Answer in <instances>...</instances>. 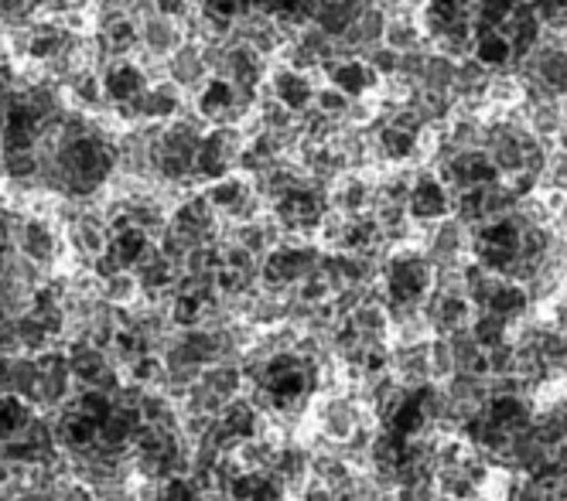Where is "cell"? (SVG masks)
<instances>
[{"label": "cell", "mask_w": 567, "mask_h": 501, "mask_svg": "<svg viewBox=\"0 0 567 501\" xmlns=\"http://www.w3.org/2000/svg\"><path fill=\"white\" fill-rule=\"evenodd\" d=\"M154 11L182 24L195 11V4H192V0H154Z\"/></svg>", "instance_id": "cell-37"}, {"label": "cell", "mask_w": 567, "mask_h": 501, "mask_svg": "<svg viewBox=\"0 0 567 501\" xmlns=\"http://www.w3.org/2000/svg\"><path fill=\"white\" fill-rule=\"evenodd\" d=\"M247 188H250V178H247V175H239V171H233V175H226V178H219V181H209L206 188H202V195L209 198V205L216 208L219 216H226Z\"/></svg>", "instance_id": "cell-23"}, {"label": "cell", "mask_w": 567, "mask_h": 501, "mask_svg": "<svg viewBox=\"0 0 567 501\" xmlns=\"http://www.w3.org/2000/svg\"><path fill=\"white\" fill-rule=\"evenodd\" d=\"M236 461L247 468V471H257V474H267L274 468V457H277V443H270L267 437H250V440H243L236 447Z\"/></svg>", "instance_id": "cell-25"}, {"label": "cell", "mask_w": 567, "mask_h": 501, "mask_svg": "<svg viewBox=\"0 0 567 501\" xmlns=\"http://www.w3.org/2000/svg\"><path fill=\"white\" fill-rule=\"evenodd\" d=\"M100 298L113 307H131L141 301V283L131 270H120V273L100 280Z\"/></svg>", "instance_id": "cell-22"}, {"label": "cell", "mask_w": 567, "mask_h": 501, "mask_svg": "<svg viewBox=\"0 0 567 501\" xmlns=\"http://www.w3.org/2000/svg\"><path fill=\"white\" fill-rule=\"evenodd\" d=\"M427 362H431V383H437V386H444L458 372L455 368L452 345H449V338H444V334H434V338L427 342Z\"/></svg>", "instance_id": "cell-29"}, {"label": "cell", "mask_w": 567, "mask_h": 501, "mask_svg": "<svg viewBox=\"0 0 567 501\" xmlns=\"http://www.w3.org/2000/svg\"><path fill=\"white\" fill-rule=\"evenodd\" d=\"M69 348V372H72V383L75 386H90L100 368L106 365V352L90 345V342H75V345H65Z\"/></svg>", "instance_id": "cell-19"}, {"label": "cell", "mask_w": 567, "mask_h": 501, "mask_svg": "<svg viewBox=\"0 0 567 501\" xmlns=\"http://www.w3.org/2000/svg\"><path fill=\"white\" fill-rule=\"evenodd\" d=\"M147 246H151V239L137 226L120 229V232L110 236V253L116 257V263L124 267V270H134L137 267V260H141V253H144Z\"/></svg>", "instance_id": "cell-24"}, {"label": "cell", "mask_w": 567, "mask_h": 501, "mask_svg": "<svg viewBox=\"0 0 567 501\" xmlns=\"http://www.w3.org/2000/svg\"><path fill=\"white\" fill-rule=\"evenodd\" d=\"M198 498H202V488L188 474L161 481V498L157 501H198Z\"/></svg>", "instance_id": "cell-34"}, {"label": "cell", "mask_w": 567, "mask_h": 501, "mask_svg": "<svg viewBox=\"0 0 567 501\" xmlns=\"http://www.w3.org/2000/svg\"><path fill=\"white\" fill-rule=\"evenodd\" d=\"M267 90L270 96L291 113H305L311 103H315V90L318 82L315 75H305V72H295V69H284L277 62H270V72H267Z\"/></svg>", "instance_id": "cell-5"}, {"label": "cell", "mask_w": 567, "mask_h": 501, "mask_svg": "<svg viewBox=\"0 0 567 501\" xmlns=\"http://www.w3.org/2000/svg\"><path fill=\"white\" fill-rule=\"evenodd\" d=\"M38 386V365H34V355L21 352V355H11V393L28 399Z\"/></svg>", "instance_id": "cell-32"}, {"label": "cell", "mask_w": 567, "mask_h": 501, "mask_svg": "<svg viewBox=\"0 0 567 501\" xmlns=\"http://www.w3.org/2000/svg\"><path fill=\"white\" fill-rule=\"evenodd\" d=\"M0 465H8V443L0 440Z\"/></svg>", "instance_id": "cell-41"}, {"label": "cell", "mask_w": 567, "mask_h": 501, "mask_svg": "<svg viewBox=\"0 0 567 501\" xmlns=\"http://www.w3.org/2000/svg\"><path fill=\"white\" fill-rule=\"evenodd\" d=\"M318 75L326 79V82H332L336 90H342L349 100L370 96L380 86V79L373 75V69L362 62L359 55L355 59H329V62H321L318 65Z\"/></svg>", "instance_id": "cell-6"}, {"label": "cell", "mask_w": 567, "mask_h": 501, "mask_svg": "<svg viewBox=\"0 0 567 501\" xmlns=\"http://www.w3.org/2000/svg\"><path fill=\"white\" fill-rule=\"evenodd\" d=\"M506 501H550L530 478H519V474H513V484H509V494H506Z\"/></svg>", "instance_id": "cell-36"}, {"label": "cell", "mask_w": 567, "mask_h": 501, "mask_svg": "<svg viewBox=\"0 0 567 501\" xmlns=\"http://www.w3.org/2000/svg\"><path fill=\"white\" fill-rule=\"evenodd\" d=\"M18 253L28 257L34 267H42L45 273H59V263L65 257L62 226L45 216H28L18 236Z\"/></svg>", "instance_id": "cell-2"}, {"label": "cell", "mask_w": 567, "mask_h": 501, "mask_svg": "<svg viewBox=\"0 0 567 501\" xmlns=\"http://www.w3.org/2000/svg\"><path fill=\"white\" fill-rule=\"evenodd\" d=\"M62 90H65V100L72 109H83V113H103L106 109L100 72H75Z\"/></svg>", "instance_id": "cell-16"}, {"label": "cell", "mask_w": 567, "mask_h": 501, "mask_svg": "<svg viewBox=\"0 0 567 501\" xmlns=\"http://www.w3.org/2000/svg\"><path fill=\"white\" fill-rule=\"evenodd\" d=\"M359 59L373 69V75H377V79H390V75H396V62H400V55H396L393 49H386V45H373V49L362 52Z\"/></svg>", "instance_id": "cell-33"}, {"label": "cell", "mask_w": 567, "mask_h": 501, "mask_svg": "<svg viewBox=\"0 0 567 501\" xmlns=\"http://www.w3.org/2000/svg\"><path fill=\"white\" fill-rule=\"evenodd\" d=\"M468 327H472V334H475V342L482 345V352H489V348L509 342V324H506L503 317L489 314V311H475V317H472Z\"/></svg>", "instance_id": "cell-27"}, {"label": "cell", "mask_w": 567, "mask_h": 501, "mask_svg": "<svg viewBox=\"0 0 567 501\" xmlns=\"http://www.w3.org/2000/svg\"><path fill=\"white\" fill-rule=\"evenodd\" d=\"M386 304H424L431 286H434V263L424 257L421 242H400L393 246L383 260V276Z\"/></svg>", "instance_id": "cell-1"}, {"label": "cell", "mask_w": 567, "mask_h": 501, "mask_svg": "<svg viewBox=\"0 0 567 501\" xmlns=\"http://www.w3.org/2000/svg\"><path fill=\"white\" fill-rule=\"evenodd\" d=\"M206 389H213L219 399H236L243 396V372L233 368V365H206L202 368V379H198Z\"/></svg>", "instance_id": "cell-26"}, {"label": "cell", "mask_w": 567, "mask_h": 501, "mask_svg": "<svg viewBox=\"0 0 567 501\" xmlns=\"http://www.w3.org/2000/svg\"><path fill=\"white\" fill-rule=\"evenodd\" d=\"M124 379L144 386V389H157L161 379H165V358H161L157 352H144L137 355L127 368H124Z\"/></svg>", "instance_id": "cell-28"}, {"label": "cell", "mask_w": 567, "mask_h": 501, "mask_svg": "<svg viewBox=\"0 0 567 501\" xmlns=\"http://www.w3.org/2000/svg\"><path fill=\"white\" fill-rule=\"evenodd\" d=\"M424 257L434 267H458L472 260V229L462 226L455 216H444L427 226L424 232Z\"/></svg>", "instance_id": "cell-3"}, {"label": "cell", "mask_w": 567, "mask_h": 501, "mask_svg": "<svg viewBox=\"0 0 567 501\" xmlns=\"http://www.w3.org/2000/svg\"><path fill=\"white\" fill-rule=\"evenodd\" d=\"M478 311H489V314L503 317L506 324H516L519 317H526L534 311V304H530V294H526L523 283H513L503 276L489 294V301H485V307H478Z\"/></svg>", "instance_id": "cell-13"}, {"label": "cell", "mask_w": 567, "mask_h": 501, "mask_svg": "<svg viewBox=\"0 0 567 501\" xmlns=\"http://www.w3.org/2000/svg\"><path fill=\"white\" fill-rule=\"evenodd\" d=\"M4 191H8V175H4V167H0V198H4Z\"/></svg>", "instance_id": "cell-40"}, {"label": "cell", "mask_w": 567, "mask_h": 501, "mask_svg": "<svg viewBox=\"0 0 567 501\" xmlns=\"http://www.w3.org/2000/svg\"><path fill=\"white\" fill-rule=\"evenodd\" d=\"M165 65H168V82H175L188 100L209 82V69H206V62H202V52H198L195 41H185V45Z\"/></svg>", "instance_id": "cell-9"}, {"label": "cell", "mask_w": 567, "mask_h": 501, "mask_svg": "<svg viewBox=\"0 0 567 501\" xmlns=\"http://www.w3.org/2000/svg\"><path fill=\"white\" fill-rule=\"evenodd\" d=\"M485 420H489L493 427L506 430V434H519V430H530L537 413L530 406V399L526 396H493L489 403H485Z\"/></svg>", "instance_id": "cell-10"}, {"label": "cell", "mask_w": 567, "mask_h": 501, "mask_svg": "<svg viewBox=\"0 0 567 501\" xmlns=\"http://www.w3.org/2000/svg\"><path fill=\"white\" fill-rule=\"evenodd\" d=\"M455 72H458V59L441 55V52H427L421 90L424 93H452L455 90Z\"/></svg>", "instance_id": "cell-20"}, {"label": "cell", "mask_w": 567, "mask_h": 501, "mask_svg": "<svg viewBox=\"0 0 567 501\" xmlns=\"http://www.w3.org/2000/svg\"><path fill=\"white\" fill-rule=\"evenodd\" d=\"M349 321L359 331L362 348L390 345V311H386L383 301H362V304H355Z\"/></svg>", "instance_id": "cell-12"}, {"label": "cell", "mask_w": 567, "mask_h": 501, "mask_svg": "<svg viewBox=\"0 0 567 501\" xmlns=\"http://www.w3.org/2000/svg\"><path fill=\"white\" fill-rule=\"evenodd\" d=\"M96 38L106 59H134L141 52V24L131 14L96 28Z\"/></svg>", "instance_id": "cell-11"}, {"label": "cell", "mask_w": 567, "mask_h": 501, "mask_svg": "<svg viewBox=\"0 0 567 501\" xmlns=\"http://www.w3.org/2000/svg\"><path fill=\"white\" fill-rule=\"evenodd\" d=\"M202 314H206V304H202L198 298H192V294H175L168 301V317H172V327H178V331L198 327Z\"/></svg>", "instance_id": "cell-30"}, {"label": "cell", "mask_w": 567, "mask_h": 501, "mask_svg": "<svg viewBox=\"0 0 567 501\" xmlns=\"http://www.w3.org/2000/svg\"><path fill=\"white\" fill-rule=\"evenodd\" d=\"M295 501H336V494H332V488H326V484H318V481H308V484L301 488V494H298Z\"/></svg>", "instance_id": "cell-38"}, {"label": "cell", "mask_w": 567, "mask_h": 501, "mask_svg": "<svg viewBox=\"0 0 567 501\" xmlns=\"http://www.w3.org/2000/svg\"><path fill=\"white\" fill-rule=\"evenodd\" d=\"M485 365H489V375H516V345L503 342L489 348L485 352Z\"/></svg>", "instance_id": "cell-35"}, {"label": "cell", "mask_w": 567, "mask_h": 501, "mask_svg": "<svg viewBox=\"0 0 567 501\" xmlns=\"http://www.w3.org/2000/svg\"><path fill=\"white\" fill-rule=\"evenodd\" d=\"M321 116H329V119H346L349 116V109H352V100L342 93V90H336L332 82H321V86L315 90V103H311Z\"/></svg>", "instance_id": "cell-31"}, {"label": "cell", "mask_w": 567, "mask_h": 501, "mask_svg": "<svg viewBox=\"0 0 567 501\" xmlns=\"http://www.w3.org/2000/svg\"><path fill=\"white\" fill-rule=\"evenodd\" d=\"M472 59L482 62L489 72H509L513 69V45L499 28H475Z\"/></svg>", "instance_id": "cell-14"}, {"label": "cell", "mask_w": 567, "mask_h": 501, "mask_svg": "<svg viewBox=\"0 0 567 501\" xmlns=\"http://www.w3.org/2000/svg\"><path fill=\"white\" fill-rule=\"evenodd\" d=\"M38 416V409L14 396V393H0V440H11L14 434H21L31 420Z\"/></svg>", "instance_id": "cell-21"}, {"label": "cell", "mask_w": 567, "mask_h": 501, "mask_svg": "<svg viewBox=\"0 0 567 501\" xmlns=\"http://www.w3.org/2000/svg\"><path fill=\"white\" fill-rule=\"evenodd\" d=\"M100 79H103L106 106L131 103L137 93H144V90L151 86L147 75H144V69H141L134 59H106L103 69H100Z\"/></svg>", "instance_id": "cell-7"}, {"label": "cell", "mask_w": 567, "mask_h": 501, "mask_svg": "<svg viewBox=\"0 0 567 501\" xmlns=\"http://www.w3.org/2000/svg\"><path fill=\"white\" fill-rule=\"evenodd\" d=\"M383 45L393 49L396 55L411 52V49H424V31H421L417 18L408 11H393L386 21V31H383Z\"/></svg>", "instance_id": "cell-18"}, {"label": "cell", "mask_w": 567, "mask_h": 501, "mask_svg": "<svg viewBox=\"0 0 567 501\" xmlns=\"http://www.w3.org/2000/svg\"><path fill=\"white\" fill-rule=\"evenodd\" d=\"M141 24V52L154 55V59H172L182 45H185V31L178 21L165 18V14H147L137 21Z\"/></svg>", "instance_id": "cell-8"}, {"label": "cell", "mask_w": 567, "mask_h": 501, "mask_svg": "<svg viewBox=\"0 0 567 501\" xmlns=\"http://www.w3.org/2000/svg\"><path fill=\"white\" fill-rule=\"evenodd\" d=\"M386 21H390V11H383V8H377V4H367V11H362V14L352 21V28L342 34V38H346V45H349L355 55H362V52L373 49V45H383Z\"/></svg>", "instance_id": "cell-15"}, {"label": "cell", "mask_w": 567, "mask_h": 501, "mask_svg": "<svg viewBox=\"0 0 567 501\" xmlns=\"http://www.w3.org/2000/svg\"><path fill=\"white\" fill-rule=\"evenodd\" d=\"M14 59H11V49H8V34H4V28H0V69L4 65H11Z\"/></svg>", "instance_id": "cell-39"}, {"label": "cell", "mask_w": 567, "mask_h": 501, "mask_svg": "<svg viewBox=\"0 0 567 501\" xmlns=\"http://www.w3.org/2000/svg\"><path fill=\"white\" fill-rule=\"evenodd\" d=\"M408 212L414 222H437L444 216H452V188L434 171L421 167L414 178V188H411V198H408Z\"/></svg>", "instance_id": "cell-4"}, {"label": "cell", "mask_w": 567, "mask_h": 501, "mask_svg": "<svg viewBox=\"0 0 567 501\" xmlns=\"http://www.w3.org/2000/svg\"><path fill=\"white\" fill-rule=\"evenodd\" d=\"M367 4H370V0H326L321 11H318V18H315V24L329 38H342L352 28V21L367 11Z\"/></svg>", "instance_id": "cell-17"}]
</instances>
